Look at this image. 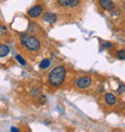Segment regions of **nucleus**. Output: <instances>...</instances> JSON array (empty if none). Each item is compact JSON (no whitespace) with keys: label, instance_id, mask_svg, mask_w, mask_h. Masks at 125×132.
Wrapping results in <instances>:
<instances>
[{"label":"nucleus","instance_id":"obj_1","mask_svg":"<svg viewBox=\"0 0 125 132\" xmlns=\"http://www.w3.org/2000/svg\"><path fill=\"white\" fill-rule=\"evenodd\" d=\"M66 78V67L64 65H58L49 72L47 82L51 87L59 88L61 87Z\"/></svg>","mask_w":125,"mask_h":132},{"label":"nucleus","instance_id":"obj_2","mask_svg":"<svg viewBox=\"0 0 125 132\" xmlns=\"http://www.w3.org/2000/svg\"><path fill=\"white\" fill-rule=\"evenodd\" d=\"M19 41H21V45L24 47L27 51L31 53H36L40 51L41 48V42L38 40L36 36L34 35H30V34H24L22 32L19 35Z\"/></svg>","mask_w":125,"mask_h":132},{"label":"nucleus","instance_id":"obj_3","mask_svg":"<svg viewBox=\"0 0 125 132\" xmlns=\"http://www.w3.org/2000/svg\"><path fill=\"white\" fill-rule=\"evenodd\" d=\"M76 87L80 89V90H85V89H89L93 84V79L91 77L89 76H82V77H78L75 82Z\"/></svg>","mask_w":125,"mask_h":132},{"label":"nucleus","instance_id":"obj_4","mask_svg":"<svg viewBox=\"0 0 125 132\" xmlns=\"http://www.w3.org/2000/svg\"><path fill=\"white\" fill-rule=\"evenodd\" d=\"M42 11H43L42 5H35L34 7H31L30 10H28V16L30 18H37L42 14Z\"/></svg>","mask_w":125,"mask_h":132},{"label":"nucleus","instance_id":"obj_5","mask_svg":"<svg viewBox=\"0 0 125 132\" xmlns=\"http://www.w3.org/2000/svg\"><path fill=\"white\" fill-rule=\"evenodd\" d=\"M42 19H43L46 23H48V24H53V23H56V22L58 21V16H57L56 13H53V12H43Z\"/></svg>","mask_w":125,"mask_h":132},{"label":"nucleus","instance_id":"obj_6","mask_svg":"<svg viewBox=\"0 0 125 132\" xmlns=\"http://www.w3.org/2000/svg\"><path fill=\"white\" fill-rule=\"evenodd\" d=\"M99 4H100V6L102 7L105 11H112L114 9V3H113V0H100Z\"/></svg>","mask_w":125,"mask_h":132},{"label":"nucleus","instance_id":"obj_7","mask_svg":"<svg viewBox=\"0 0 125 132\" xmlns=\"http://www.w3.org/2000/svg\"><path fill=\"white\" fill-rule=\"evenodd\" d=\"M105 103L107 104V106H114L117 103V97H115L114 94H112V93H107V94H105Z\"/></svg>","mask_w":125,"mask_h":132},{"label":"nucleus","instance_id":"obj_8","mask_svg":"<svg viewBox=\"0 0 125 132\" xmlns=\"http://www.w3.org/2000/svg\"><path fill=\"white\" fill-rule=\"evenodd\" d=\"M10 53V48L9 46L5 43H0V58H5Z\"/></svg>","mask_w":125,"mask_h":132},{"label":"nucleus","instance_id":"obj_9","mask_svg":"<svg viewBox=\"0 0 125 132\" xmlns=\"http://www.w3.org/2000/svg\"><path fill=\"white\" fill-rule=\"evenodd\" d=\"M51 66V60L49 59H43L40 63V65H38V67H40V70H47Z\"/></svg>","mask_w":125,"mask_h":132},{"label":"nucleus","instance_id":"obj_10","mask_svg":"<svg viewBox=\"0 0 125 132\" xmlns=\"http://www.w3.org/2000/svg\"><path fill=\"white\" fill-rule=\"evenodd\" d=\"M115 58L119 60H125V49H119L115 52Z\"/></svg>","mask_w":125,"mask_h":132},{"label":"nucleus","instance_id":"obj_11","mask_svg":"<svg viewBox=\"0 0 125 132\" xmlns=\"http://www.w3.org/2000/svg\"><path fill=\"white\" fill-rule=\"evenodd\" d=\"M30 95L31 96H34V97H40V96H41V90H40L38 88L34 87L30 90Z\"/></svg>","mask_w":125,"mask_h":132},{"label":"nucleus","instance_id":"obj_12","mask_svg":"<svg viewBox=\"0 0 125 132\" xmlns=\"http://www.w3.org/2000/svg\"><path fill=\"white\" fill-rule=\"evenodd\" d=\"M14 58H16V60H17V61H18L19 64H21L22 66H27V61H25V60L23 59V58H22V56L19 55V54H17V55L14 56Z\"/></svg>","mask_w":125,"mask_h":132},{"label":"nucleus","instance_id":"obj_13","mask_svg":"<svg viewBox=\"0 0 125 132\" xmlns=\"http://www.w3.org/2000/svg\"><path fill=\"white\" fill-rule=\"evenodd\" d=\"M80 1L81 0H70V4L67 7H71V9H73V7H77L78 5H80Z\"/></svg>","mask_w":125,"mask_h":132},{"label":"nucleus","instance_id":"obj_14","mask_svg":"<svg viewBox=\"0 0 125 132\" xmlns=\"http://www.w3.org/2000/svg\"><path fill=\"white\" fill-rule=\"evenodd\" d=\"M57 1H58V5L61 7L69 6V4H70V0H57Z\"/></svg>","mask_w":125,"mask_h":132},{"label":"nucleus","instance_id":"obj_15","mask_svg":"<svg viewBox=\"0 0 125 132\" xmlns=\"http://www.w3.org/2000/svg\"><path fill=\"white\" fill-rule=\"evenodd\" d=\"M112 43L111 42H102V43H101V48L102 49H111L112 48Z\"/></svg>","mask_w":125,"mask_h":132},{"label":"nucleus","instance_id":"obj_16","mask_svg":"<svg viewBox=\"0 0 125 132\" xmlns=\"http://www.w3.org/2000/svg\"><path fill=\"white\" fill-rule=\"evenodd\" d=\"M7 32V28L5 27V25L0 24V35H5Z\"/></svg>","mask_w":125,"mask_h":132},{"label":"nucleus","instance_id":"obj_17","mask_svg":"<svg viewBox=\"0 0 125 132\" xmlns=\"http://www.w3.org/2000/svg\"><path fill=\"white\" fill-rule=\"evenodd\" d=\"M46 101H47V97H46L45 95H41V96H40V100H38V103H40V104H45Z\"/></svg>","mask_w":125,"mask_h":132},{"label":"nucleus","instance_id":"obj_18","mask_svg":"<svg viewBox=\"0 0 125 132\" xmlns=\"http://www.w3.org/2000/svg\"><path fill=\"white\" fill-rule=\"evenodd\" d=\"M118 93H119V94H124V93H125V84H120V85H119Z\"/></svg>","mask_w":125,"mask_h":132},{"label":"nucleus","instance_id":"obj_19","mask_svg":"<svg viewBox=\"0 0 125 132\" xmlns=\"http://www.w3.org/2000/svg\"><path fill=\"white\" fill-rule=\"evenodd\" d=\"M11 132H21V131H19V129H18V127L12 126V127H11Z\"/></svg>","mask_w":125,"mask_h":132},{"label":"nucleus","instance_id":"obj_20","mask_svg":"<svg viewBox=\"0 0 125 132\" xmlns=\"http://www.w3.org/2000/svg\"><path fill=\"white\" fill-rule=\"evenodd\" d=\"M123 10H125V3L123 4Z\"/></svg>","mask_w":125,"mask_h":132}]
</instances>
